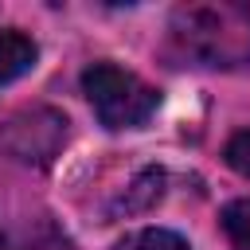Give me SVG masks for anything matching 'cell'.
Returning <instances> with one entry per match:
<instances>
[{
	"mask_svg": "<svg viewBox=\"0 0 250 250\" xmlns=\"http://www.w3.org/2000/svg\"><path fill=\"white\" fill-rule=\"evenodd\" d=\"M35 59H39V43L31 35H23L16 27L12 31H0V86L23 78L35 66Z\"/></svg>",
	"mask_w": 250,
	"mask_h": 250,
	"instance_id": "277c9868",
	"label": "cell"
},
{
	"mask_svg": "<svg viewBox=\"0 0 250 250\" xmlns=\"http://www.w3.org/2000/svg\"><path fill=\"white\" fill-rule=\"evenodd\" d=\"M82 94L105 129H137L160 105L156 86H148L141 74H133L117 62H105V59L90 62L82 70Z\"/></svg>",
	"mask_w": 250,
	"mask_h": 250,
	"instance_id": "7a4b0ae2",
	"label": "cell"
},
{
	"mask_svg": "<svg viewBox=\"0 0 250 250\" xmlns=\"http://www.w3.org/2000/svg\"><path fill=\"white\" fill-rule=\"evenodd\" d=\"M219 223H223V230L230 234L234 250H250V195H242V199H230V203L223 207Z\"/></svg>",
	"mask_w": 250,
	"mask_h": 250,
	"instance_id": "52a82bcc",
	"label": "cell"
},
{
	"mask_svg": "<svg viewBox=\"0 0 250 250\" xmlns=\"http://www.w3.org/2000/svg\"><path fill=\"white\" fill-rule=\"evenodd\" d=\"M164 51L180 66L199 70L250 66V4L242 0L176 4L164 27Z\"/></svg>",
	"mask_w": 250,
	"mask_h": 250,
	"instance_id": "6da1fadb",
	"label": "cell"
},
{
	"mask_svg": "<svg viewBox=\"0 0 250 250\" xmlns=\"http://www.w3.org/2000/svg\"><path fill=\"white\" fill-rule=\"evenodd\" d=\"M223 160H227L230 172H238L242 180H250V129H238V133L227 137V145H223Z\"/></svg>",
	"mask_w": 250,
	"mask_h": 250,
	"instance_id": "ba28073f",
	"label": "cell"
},
{
	"mask_svg": "<svg viewBox=\"0 0 250 250\" xmlns=\"http://www.w3.org/2000/svg\"><path fill=\"white\" fill-rule=\"evenodd\" d=\"M0 250H74V242L47 227V223H23V227H4L0 230Z\"/></svg>",
	"mask_w": 250,
	"mask_h": 250,
	"instance_id": "5b68a950",
	"label": "cell"
},
{
	"mask_svg": "<svg viewBox=\"0 0 250 250\" xmlns=\"http://www.w3.org/2000/svg\"><path fill=\"white\" fill-rule=\"evenodd\" d=\"M113 250H191V242L180 234V230H168V227H145V230H133L125 242H117Z\"/></svg>",
	"mask_w": 250,
	"mask_h": 250,
	"instance_id": "8992f818",
	"label": "cell"
},
{
	"mask_svg": "<svg viewBox=\"0 0 250 250\" xmlns=\"http://www.w3.org/2000/svg\"><path fill=\"white\" fill-rule=\"evenodd\" d=\"M35 113V129H27V117H12L8 129H4V145L12 156L20 160H35V164H47L59 145L66 141V117L55 113V109H31Z\"/></svg>",
	"mask_w": 250,
	"mask_h": 250,
	"instance_id": "3957f363",
	"label": "cell"
}]
</instances>
